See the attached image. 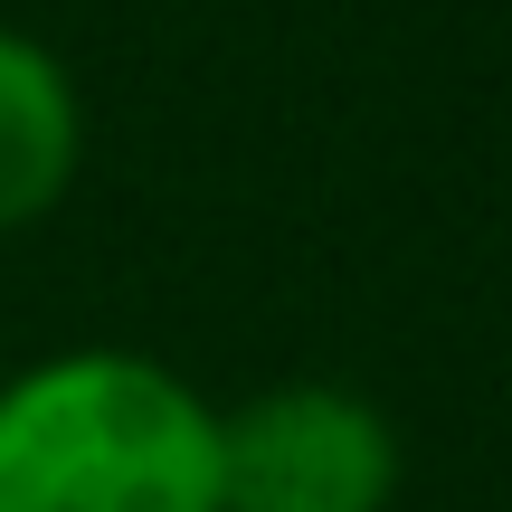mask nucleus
I'll return each mask as SVG.
<instances>
[{"label":"nucleus","instance_id":"nucleus-2","mask_svg":"<svg viewBox=\"0 0 512 512\" xmlns=\"http://www.w3.org/2000/svg\"><path fill=\"white\" fill-rule=\"evenodd\" d=\"M399 427L342 380H275L219 408V512H389Z\"/></svg>","mask_w":512,"mask_h":512},{"label":"nucleus","instance_id":"nucleus-1","mask_svg":"<svg viewBox=\"0 0 512 512\" xmlns=\"http://www.w3.org/2000/svg\"><path fill=\"white\" fill-rule=\"evenodd\" d=\"M0 512H219V399L124 342L0 380Z\"/></svg>","mask_w":512,"mask_h":512},{"label":"nucleus","instance_id":"nucleus-3","mask_svg":"<svg viewBox=\"0 0 512 512\" xmlns=\"http://www.w3.org/2000/svg\"><path fill=\"white\" fill-rule=\"evenodd\" d=\"M86 171V95L67 57L0 19V238L38 228Z\"/></svg>","mask_w":512,"mask_h":512}]
</instances>
